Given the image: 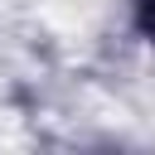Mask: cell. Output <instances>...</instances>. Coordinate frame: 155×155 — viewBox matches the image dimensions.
<instances>
[{"mask_svg":"<svg viewBox=\"0 0 155 155\" xmlns=\"http://www.w3.org/2000/svg\"><path fill=\"white\" fill-rule=\"evenodd\" d=\"M136 24L155 39V0H140V5H136Z\"/></svg>","mask_w":155,"mask_h":155,"instance_id":"1","label":"cell"}]
</instances>
